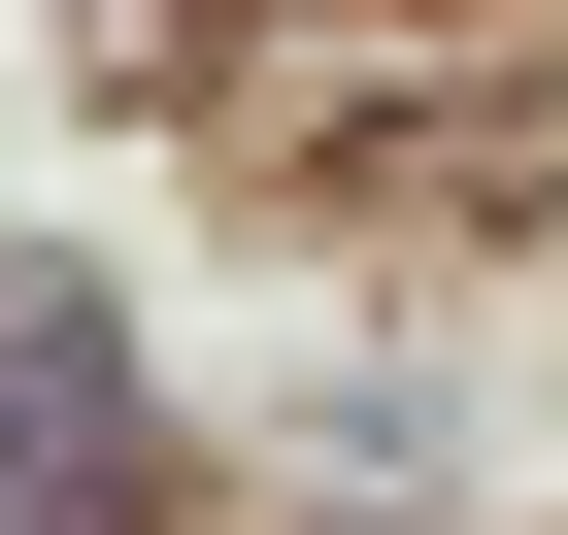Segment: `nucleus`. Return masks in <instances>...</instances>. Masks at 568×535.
I'll return each instance as SVG.
<instances>
[{
    "label": "nucleus",
    "instance_id": "1",
    "mask_svg": "<svg viewBox=\"0 0 568 535\" xmlns=\"http://www.w3.org/2000/svg\"><path fill=\"white\" fill-rule=\"evenodd\" d=\"M101 502H134V369L68 268H0V535H101Z\"/></svg>",
    "mask_w": 568,
    "mask_h": 535
}]
</instances>
